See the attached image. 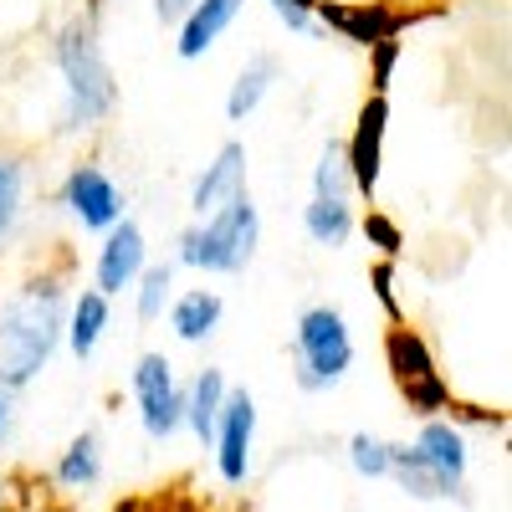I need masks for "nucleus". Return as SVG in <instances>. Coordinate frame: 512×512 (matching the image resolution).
Masks as SVG:
<instances>
[{"mask_svg": "<svg viewBox=\"0 0 512 512\" xmlns=\"http://www.w3.org/2000/svg\"><path fill=\"white\" fill-rule=\"evenodd\" d=\"M67 328V297L57 277L26 282L6 308H0V390H26V384L52 364Z\"/></svg>", "mask_w": 512, "mask_h": 512, "instance_id": "nucleus-1", "label": "nucleus"}, {"mask_svg": "<svg viewBox=\"0 0 512 512\" xmlns=\"http://www.w3.org/2000/svg\"><path fill=\"white\" fill-rule=\"evenodd\" d=\"M256 246H262V216H256L251 195H231L216 216H205L200 226L180 231V262L185 267H200V272H246Z\"/></svg>", "mask_w": 512, "mask_h": 512, "instance_id": "nucleus-2", "label": "nucleus"}, {"mask_svg": "<svg viewBox=\"0 0 512 512\" xmlns=\"http://www.w3.org/2000/svg\"><path fill=\"white\" fill-rule=\"evenodd\" d=\"M57 67L67 77V118L62 128H93L113 113L118 88H113V67L98 47V31L88 21H72L57 36Z\"/></svg>", "mask_w": 512, "mask_h": 512, "instance_id": "nucleus-3", "label": "nucleus"}, {"mask_svg": "<svg viewBox=\"0 0 512 512\" xmlns=\"http://www.w3.org/2000/svg\"><path fill=\"white\" fill-rule=\"evenodd\" d=\"M354 364V333H349V318L318 303L297 318V333H292V374H297V390H333L338 379L349 374Z\"/></svg>", "mask_w": 512, "mask_h": 512, "instance_id": "nucleus-4", "label": "nucleus"}, {"mask_svg": "<svg viewBox=\"0 0 512 512\" xmlns=\"http://www.w3.org/2000/svg\"><path fill=\"white\" fill-rule=\"evenodd\" d=\"M134 400L149 441H169L185 425V390L175 384V369L164 354H144L134 364Z\"/></svg>", "mask_w": 512, "mask_h": 512, "instance_id": "nucleus-5", "label": "nucleus"}, {"mask_svg": "<svg viewBox=\"0 0 512 512\" xmlns=\"http://www.w3.org/2000/svg\"><path fill=\"white\" fill-rule=\"evenodd\" d=\"M251 441H256V400L246 390H226L221 415H216V466H221V482L241 487L251 477Z\"/></svg>", "mask_w": 512, "mask_h": 512, "instance_id": "nucleus-6", "label": "nucleus"}, {"mask_svg": "<svg viewBox=\"0 0 512 512\" xmlns=\"http://www.w3.org/2000/svg\"><path fill=\"white\" fill-rule=\"evenodd\" d=\"M108 241L98 246V267H93V287L103 297H118L139 282V272L149 267V241L139 231V221H118L103 231Z\"/></svg>", "mask_w": 512, "mask_h": 512, "instance_id": "nucleus-7", "label": "nucleus"}, {"mask_svg": "<svg viewBox=\"0 0 512 512\" xmlns=\"http://www.w3.org/2000/svg\"><path fill=\"white\" fill-rule=\"evenodd\" d=\"M62 205H67L88 231H108V226L123 221V190L103 175L98 164H77V169H72L67 185H62Z\"/></svg>", "mask_w": 512, "mask_h": 512, "instance_id": "nucleus-8", "label": "nucleus"}, {"mask_svg": "<svg viewBox=\"0 0 512 512\" xmlns=\"http://www.w3.org/2000/svg\"><path fill=\"white\" fill-rule=\"evenodd\" d=\"M246 190V144H221V154L205 164V175L195 180V190H190V210L205 221V216H216V210L231 200V195H241Z\"/></svg>", "mask_w": 512, "mask_h": 512, "instance_id": "nucleus-9", "label": "nucleus"}, {"mask_svg": "<svg viewBox=\"0 0 512 512\" xmlns=\"http://www.w3.org/2000/svg\"><path fill=\"white\" fill-rule=\"evenodd\" d=\"M384 118H390V103H384V93H374L364 108H359V123L354 134L344 139L349 149V175L359 190H374L379 185V154H384Z\"/></svg>", "mask_w": 512, "mask_h": 512, "instance_id": "nucleus-10", "label": "nucleus"}, {"mask_svg": "<svg viewBox=\"0 0 512 512\" xmlns=\"http://www.w3.org/2000/svg\"><path fill=\"white\" fill-rule=\"evenodd\" d=\"M415 451L436 466V472L451 482V492L461 497V487H466V461H472V451H466V436L456 431L451 420H441V415H431L420 425V436H415Z\"/></svg>", "mask_w": 512, "mask_h": 512, "instance_id": "nucleus-11", "label": "nucleus"}, {"mask_svg": "<svg viewBox=\"0 0 512 512\" xmlns=\"http://www.w3.org/2000/svg\"><path fill=\"white\" fill-rule=\"evenodd\" d=\"M241 6H246V0H195L190 16L180 21V41H175V52H180L185 62L205 57V52L226 36V26L241 16Z\"/></svg>", "mask_w": 512, "mask_h": 512, "instance_id": "nucleus-12", "label": "nucleus"}, {"mask_svg": "<svg viewBox=\"0 0 512 512\" xmlns=\"http://www.w3.org/2000/svg\"><path fill=\"white\" fill-rule=\"evenodd\" d=\"M318 26H333V31H344L349 41H359V47H374V41H395L400 36V16L390 6H323L313 11Z\"/></svg>", "mask_w": 512, "mask_h": 512, "instance_id": "nucleus-13", "label": "nucleus"}, {"mask_svg": "<svg viewBox=\"0 0 512 512\" xmlns=\"http://www.w3.org/2000/svg\"><path fill=\"white\" fill-rule=\"evenodd\" d=\"M384 359H390V374L400 379V390H415V384L441 379L431 344H425L415 328H405V323H395L390 333H384Z\"/></svg>", "mask_w": 512, "mask_h": 512, "instance_id": "nucleus-14", "label": "nucleus"}, {"mask_svg": "<svg viewBox=\"0 0 512 512\" xmlns=\"http://www.w3.org/2000/svg\"><path fill=\"white\" fill-rule=\"evenodd\" d=\"M221 318H226V303H221V292H210V287H190L169 303V328H175L185 344H205V338L221 328Z\"/></svg>", "mask_w": 512, "mask_h": 512, "instance_id": "nucleus-15", "label": "nucleus"}, {"mask_svg": "<svg viewBox=\"0 0 512 512\" xmlns=\"http://www.w3.org/2000/svg\"><path fill=\"white\" fill-rule=\"evenodd\" d=\"M62 333H67V349H72L77 359H93L98 344H103V333H108V297H103L98 287L77 292V303H72Z\"/></svg>", "mask_w": 512, "mask_h": 512, "instance_id": "nucleus-16", "label": "nucleus"}, {"mask_svg": "<svg viewBox=\"0 0 512 512\" xmlns=\"http://www.w3.org/2000/svg\"><path fill=\"white\" fill-rule=\"evenodd\" d=\"M221 400H226V374L221 369H200L190 379V390H185V425L200 436V446H210V436H216Z\"/></svg>", "mask_w": 512, "mask_h": 512, "instance_id": "nucleus-17", "label": "nucleus"}, {"mask_svg": "<svg viewBox=\"0 0 512 512\" xmlns=\"http://www.w3.org/2000/svg\"><path fill=\"white\" fill-rule=\"evenodd\" d=\"M390 477L400 482V492H410V497H420V502H441V497H456L451 492V482L436 472L431 461H425L415 446H395L390 451Z\"/></svg>", "mask_w": 512, "mask_h": 512, "instance_id": "nucleus-18", "label": "nucleus"}, {"mask_svg": "<svg viewBox=\"0 0 512 512\" xmlns=\"http://www.w3.org/2000/svg\"><path fill=\"white\" fill-rule=\"evenodd\" d=\"M272 82H277V57L262 52V57H251L241 67V77L231 82V98H226V118L231 123H246L256 108H262V98L272 93Z\"/></svg>", "mask_w": 512, "mask_h": 512, "instance_id": "nucleus-19", "label": "nucleus"}, {"mask_svg": "<svg viewBox=\"0 0 512 512\" xmlns=\"http://www.w3.org/2000/svg\"><path fill=\"white\" fill-rule=\"evenodd\" d=\"M303 231L318 246H344L354 236V205H349V195H313L308 210H303Z\"/></svg>", "mask_w": 512, "mask_h": 512, "instance_id": "nucleus-20", "label": "nucleus"}, {"mask_svg": "<svg viewBox=\"0 0 512 512\" xmlns=\"http://www.w3.org/2000/svg\"><path fill=\"white\" fill-rule=\"evenodd\" d=\"M98 477H103V441H98V431H82L62 451V461H57V482L72 487V492H82V487H93Z\"/></svg>", "mask_w": 512, "mask_h": 512, "instance_id": "nucleus-21", "label": "nucleus"}, {"mask_svg": "<svg viewBox=\"0 0 512 512\" xmlns=\"http://www.w3.org/2000/svg\"><path fill=\"white\" fill-rule=\"evenodd\" d=\"M26 210V164L16 154H0V241L21 226Z\"/></svg>", "mask_w": 512, "mask_h": 512, "instance_id": "nucleus-22", "label": "nucleus"}, {"mask_svg": "<svg viewBox=\"0 0 512 512\" xmlns=\"http://www.w3.org/2000/svg\"><path fill=\"white\" fill-rule=\"evenodd\" d=\"M354 190V175H349V149L344 139H328L323 144V159L313 169V195H349Z\"/></svg>", "mask_w": 512, "mask_h": 512, "instance_id": "nucleus-23", "label": "nucleus"}, {"mask_svg": "<svg viewBox=\"0 0 512 512\" xmlns=\"http://www.w3.org/2000/svg\"><path fill=\"white\" fill-rule=\"evenodd\" d=\"M169 287H175V267H169V262H154V267H144V272H139V303H134L139 323H154V318H164Z\"/></svg>", "mask_w": 512, "mask_h": 512, "instance_id": "nucleus-24", "label": "nucleus"}, {"mask_svg": "<svg viewBox=\"0 0 512 512\" xmlns=\"http://www.w3.org/2000/svg\"><path fill=\"white\" fill-rule=\"evenodd\" d=\"M390 441L384 436H369V431H359L354 441H349V466L359 477H390Z\"/></svg>", "mask_w": 512, "mask_h": 512, "instance_id": "nucleus-25", "label": "nucleus"}, {"mask_svg": "<svg viewBox=\"0 0 512 512\" xmlns=\"http://www.w3.org/2000/svg\"><path fill=\"white\" fill-rule=\"evenodd\" d=\"M272 11L287 21V31H308V36H318L323 26H318V0H272Z\"/></svg>", "mask_w": 512, "mask_h": 512, "instance_id": "nucleus-26", "label": "nucleus"}, {"mask_svg": "<svg viewBox=\"0 0 512 512\" xmlns=\"http://www.w3.org/2000/svg\"><path fill=\"white\" fill-rule=\"evenodd\" d=\"M395 57H400V41H374V93H384V88H390Z\"/></svg>", "mask_w": 512, "mask_h": 512, "instance_id": "nucleus-27", "label": "nucleus"}, {"mask_svg": "<svg viewBox=\"0 0 512 512\" xmlns=\"http://www.w3.org/2000/svg\"><path fill=\"white\" fill-rule=\"evenodd\" d=\"M364 231L379 241V251H384V256H400V226H395L390 216H369V221H364Z\"/></svg>", "mask_w": 512, "mask_h": 512, "instance_id": "nucleus-28", "label": "nucleus"}, {"mask_svg": "<svg viewBox=\"0 0 512 512\" xmlns=\"http://www.w3.org/2000/svg\"><path fill=\"white\" fill-rule=\"evenodd\" d=\"M390 282H395V272H390V262H384V267L374 272V292H379V303L390 308V318H400V303H395V287H390Z\"/></svg>", "mask_w": 512, "mask_h": 512, "instance_id": "nucleus-29", "label": "nucleus"}, {"mask_svg": "<svg viewBox=\"0 0 512 512\" xmlns=\"http://www.w3.org/2000/svg\"><path fill=\"white\" fill-rule=\"evenodd\" d=\"M190 6H195V0H154V16H159L164 26H180V21L190 16Z\"/></svg>", "mask_w": 512, "mask_h": 512, "instance_id": "nucleus-30", "label": "nucleus"}, {"mask_svg": "<svg viewBox=\"0 0 512 512\" xmlns=\"http://www.w3.org/2000/svg\"><path fill=\"white\" fill-rule=\"evenodd\" d=\"M6 420H11V390H0V436H6Z\"/></svg>", "mask_w": 512, "mask_h": 512, "instance_id": "nucleus-31", "label": "nucleus"}, {"mask_svg": "<svg viewBox=\"0 0 512 512\" xmlns=\"http://www.w3.org/2000/svg\"><path fill=\"white\" fill-rule=\"evenodd\" d=\"M113 512H144V507H139V502H118Z\"/></svg>", "mask_w": 512, "mask_h": 512, "instance_id": "nucleus-32", "label": "nucleus"}, {"mask_svg": "<svg viewBox=\"0 0 512 512\" xmlns=\"http://www.w3.org/2000/svg\"><path fill=\"white\" fill-rule=\"evenodd\" d=\"M41 512H67V507H41Z\"/></svg>", "mask_w": 512, "mask_h": 512, "instance_id": "nucleus-33", "label": "nucleus"}, {"mask_svg": "<svg viewBox=\"0 0 512 512\" xmlns=\"http://www.w3.org/2000/svg\"><path fill=\"white\" fill-rule=\"evenodd\" d=\"M0 512H6V507H0Z\"/></svg>", "mask_w": 512, "mask_h": 512, "instance_id": "nucleus-34", "label": "nucleus"}]
</instances>
